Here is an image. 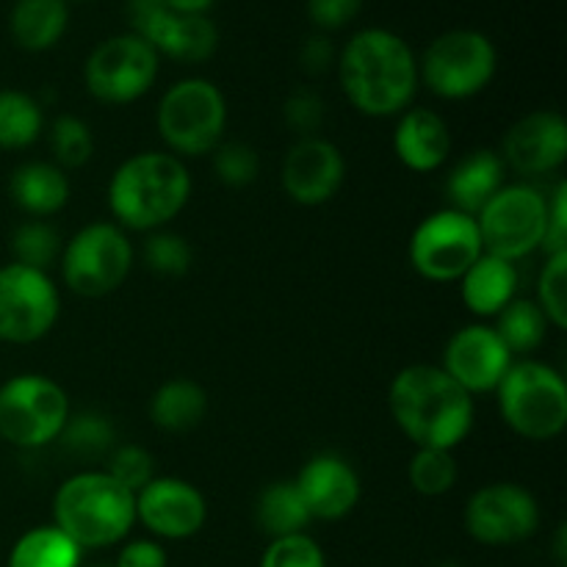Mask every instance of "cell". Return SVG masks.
<instances>
[{
	"label": "cell",
	"mask_w": 567,
	"mask_h": 567,
	"mask_svg": "<svg viewBox=\"0 0 567 567\" xmlns=\"http://www.w3.org/2000/svg\"><path fill=\"white\" fill-rule=\"evenodd\" d=\"M336 70L352 109L371 120H388L408 111L421 83L413 48L388 28L352 33L338 53Z\"/></svg>",
	"instance_id": "obj_1"
},
{
	"label": "cell",
	"mask_w": 567,
	"mask_h": 567,
	"mask_svg": "<svg viewBox=\"0 0 567 567\" xmlns=\"http://www.w3.org/2000/svg\"><path fill=\"white\" fill-rule=\"evenodd\" d=\"M388 410L415 449H454L471 435L474 396L465 393L441 365H404L388 388Z\"/></svg>",
	"instance_id": "obj_2"
},
{
	"label": "cell",
	"mask_w": 567,
	"mask_h": 567,
	"mask_svg": "<svg viewBox=\"0 0 567 567\" xmlns=\"http://www.w3.org/2000/svg\"><path fill=\"white\" fill-rule=\"evenodd\" d=\"M192 199V175L177 155L147 150L122 161L109 181V210L114 225L153 233L181 216Z\"/></svg>",
	"instance_id": "obj_3"
},
{
	"label": "cell",
	"mask_w": 567,
	"mask_h": 567,
	"mask_svg": "<svg viewBox=\"0 0 567 567\" xmlns=\"http://www.w3.org/2000/svg\"><path fill=\"white\" fill-rule=\"evenodd\" d=\"M53 526L81 551L120 546L136 526V493L105 471H78L53 493Z\"/></svg>",
	"instance_id": "obj_4"
},
{
	"label": "cell",
	"mask_w": 567,
	"mask_h": 567,
	"mask_svg": "<svg viewBox=\"0 0 567 567\" xmlns=\"http://www.w3.org/2000/svg\"><path fill=\"white\" fill-rule=\"evenodd\" d=\"M496 402L504 424L524 441H554L567 426V382L540 360H515L496 388Z\"/></svg>",
	"instance_id": "obj_5"
},
{
	"label": "cell",
	"mask_w": 567,
	"mask_h": 567,
	"mask_svg": "<svg viewBox=\"0 0 567 567\" xmlns=\"http://www.w3.org/2000/svg\"><path fill=\"white\" fill-rule=\"evenodd\" d=\"M155 127L166 153L177 158H203L225 138V94L208 78H183L161 94Z\"/></svg>",
	"instance_id": "obj_6"
},
{
	"label": "cell",
	"mask_w": 567,
	"mask_h": 567,
	"mask_svg": "<svg viewBox=\"0 0 567 567\" xmlns=\"http://www.w3.org/2000/svg\"><path fill=\"white\" fill-rule=\"evenodd\" d=\"M498 72V50L487 33L454 28L426 44L419 81L441 100H471L485 92Z\"/></svg>",
	"instance_id": "obj_7"
},
{
	"label": "cell",
	"mask_w": 567,
	"mask_h": 567,
	"mask_svg": "<svg viewBox=\"0 0 567 567\" xmlns=\"http://www.w3.org/2000/svg\"><path fill=\"white\" fill-rule=\"evenodd\" d=\"M136 264L131 238L114 221H89L61 247V280L72 293L100 299L125 286Z\"/></svg>",
	"instance_id": "obj_8"
},
{
	"label": "cell",
	"mask_w": 567,
	"mask_h": 567,
	"mask_svg": "<svg viewBox=\"0 0 567 567\" xmlns=\"http://www.w3.org/2000/svg\"><path fill=\"white\" fill-rule=\"evenodd\" d=\"M70 396L44 374H17L0 385V437L17 449H44L59 441L70 419Z\"/></svg>",
	"instance_id": "obj_9"
},
{
	"label": "cell",
	"mask_w": 567,
	"mask_h": 567,
	"mask_svg": "<svg viewBox=\"0 0 567 567\" xmlns=\"http://www.w3.org/2000/svg\"><path fill=\"white\" fill-rule=\"evenodd\" d=\"M474 219L485 252L518 264L543 247L546 194L529 183H504Z\"/></svg>",
	"instance_id": "obj_10"
},
{
	"label": "cell",
	"mask_w": 567,
	"mask_h": 567,
	"mask_svg": "<svg viewBox=\"0 0 567 567\" xmlns=\"http://www.w3.org/2000/svg\"><path fill=\"white\" fill-rule=\"evenodd\" d=\"M161 55L136 33L103 39L83 64V83L97 103L131 105L153 89Z\"/></svg>",
	"instance_id": "obj_11"
},
{
	"label": "cell",
	"mask_w": 567,
	"mask_h": 567,
	"mask_svg": "<svg viewBox=\"0 0 567 567\" xmlns=\"http://www.w3.org/2000/svg\"><path fill=\"white\" fill-rule=\"evenodd\" d=\"M482 252L476 219L454 208L424 216L408 244L410 266L430 282H457Z\"/></svg>",
	"instance_id": "obj_12"
},
{
	"label": "cell",
	"mask_w": 567,
	"mask_h": 567,
	"mask_svg": "<svg viewBox=\"0 0 567 567\" xmlns=\"http://www.w3.org/2000/svg\"><path fill=\"white\" fill-rule=\"evenodd\" d=\"M61 316V297L48 271L20 264L0 266V343L28 347L50 336Z\"/></svg>",
	"instance_id": "obj_13"
},
{
	"label": "cell",
	"mask_w": 567,
	"mask_h": 567,
	"mask_svg": "<svg viewBox=\"0 0 567 567\" xmlns=\"http://www.w3.org/2000/svg\"><path fill=\"white\" fill-rule=\"evenodd\" d=\"M465 532L487 548H509L532 540L540 529V504L515 482H491L471 493L463 513Z\"/></svg>",
	"instance_id": "obj_14"
},
{
	"label": "cell",
	"mask_w": 567,
	"mask_h": 567,
	"mask_svg": "<svg viewBox=\"0 0 567 567\" xmlns=\"http://www.w3.org/2000/svg\"><path fill=\"white\" fill-rule=\"evenodd\" d=\"M208 520V502L203 491L181 476H153L136 493V524L153 540H188L199 535Z\"/></svg>",
	"instance_id": "obj_15"
},
{
	"label": "cell",
	"mask_w": 567,
	"mask_h": 567,
	"mask_svg": "<svg viewBox=\"0 0 567 567\" xmlns=\"http://www.w3.org/2000/svg\"><path fill=\"white\" fill-rule=\"evenodd\" d=\"M515 363L513 352L504 347L493 324H465L449 338L443 349L441 369L471 396L496 393L504 374Z\"/></svg>",
	"instance_id": "obj_16"
},
{
	"label": "cell",
	"mask_w": 567,
	"mask_h": 567,
	"mask_svg": "<svg viewBox=\"0 0 567 567\" xmlns=\"http://www.w3.org/2000/svg\"><path fill=\"white\" fill-rule=\"evenodd\" d=\"M347 181V161L338 144L324 136H305L288 147L282 158V192L305 208H319L341 192Z\"/></svg>",
	"instance_id": "obj_17"
},
{
	"label": "cell",
	"mask_w": 567,
	"mask_h": 567,
	"mask_svg": "<svg viewBox=\"0 0 567 567\" xmlns=\"http://www.w3.org/2000/svg\"><path fill=\"white\" fill-rule=\"evenodd\" d=\"M502 161L520 177L559 172L567 161V122L559 111H532L509 125L502 142Z\"/></svg>",
	"instance_id": "obj_18"
},
{
	"label": "cell",
	"mask_w": 567,
	"mask_h": 567,
	"mask_svg": "<svg viewBox=\"0 0 567 567\" xmlns=\"http://www.w3.org/2000/svg\"><path fill=\"white\" fill-rule=\"evenodd\" d=\"M293 485L313 520H343L354 513L363 496V485L352 463L330 452L310 457L299 468Z\"/></svg>",
	"instance_id": "obj_19"
},
{
	"label": "cell",
	"mask_w": 567,
	"mask_h": 567,
	"mask_svg": "<svg viewBox=\"0 0 567 567\" xmlns=\"http://www.w3.org/2000/svg\"><path fill=\"white\" fill-rule=\"evenodd\" d=\"M393 153L410 172L430 175L441 169L452 155V131L437 111L410 105L399 114L396 131H393Z\"/></svg>",
	"instance_id": "obj_20"
},
{
	"label": "cell",
	"mask_w": 567,
	"mask_h": 567,
	"mask_svg": "<svg viewBox=\"0 0 567 567\" xmlns=\"http://www.w3.org/2000/svg\"><path fill=\"white\" fill-rule=\"evenodd\" d=\"M518 266L498 255L482 252L460 277V297L476 319H496L518 297Z\"/></svg>",
	"instance_id": "obj_21"
},
{
	"label": "cell",
	"mask_w": 567,
	"mask_h": 567,
	"mask_svg": "<svg viewBox=\"0 0 567 567\" xmlns=\"http://www.w3.org/2000/svg\"><path fill=\"white\" fill-rule=\"evenodd\" d=\"M504 177H507V166L496 150H471L446 175L449 208L476 216L485 208L487 199L504 186Z\"/></svg>",
	"instance_id": "obj_22"
},
{
	"label": "cell",
	"mask_w": 567,
	"mask_h": 567,
	"mask_svg": "<svg viewBox=\"0 0 567 567\" xmlns=\"http://www.w3.org/2000/svg\"><path fill=\"white\" fill-rule=\"evenodd\" d=\"M9 197L31 219H48L70 203V177L50 161H28L11 172Z\"/></svg>",
	"instance_id": "obj_23"
},
{
	"label": "cell",
	"mask_w": 567,
	"mask_h": 567,
	"mask_svg": "<svg viewBox=\"0 0 567 567\" xmlns=\"http://www.w3.org/2000/svg\"><path fill=\"white\" fill-rule=\"evenodd\" d=\"M150 48L181 64H203L219 48V28L208 14H169L150 37Z\"/></svg>",
	"instance_id": "obj_24"
},
{
	"label": "cell",
	"mask_w": 567,
	"mask_h": 567,
	"mask_svg": "<svg viewBox=\"0 0 567 567\" xmlns=\"http://www.w3.org/2000/svg\"><path fill=\"white\" fill-rule=\"evenodd\" d=\"M70 0H17L9 14V33L17 48L44 53L64 39Z\"/></svg>",
	"instance_id": "obj_25"
},
{
	"label": "cell",
	"mask_w": 567,
	"mask_h": 567,
	"mask_svg": "<svg viewBox=\"0 0 567 567\" xmlns=\"http://www.w3.org/2000/svg\"><path fill=\"white\" fill-rule=\"evenodd\" d=\"M208 415V393L199 382L177 380L164 382L150 399V421L161 432L183 435V432L197 430Z\"/></svg>",
	"instance_id": "obj_26"
},
{
	"label": "cell",
	"mask_w": 567,
	"mask_h": 567,
	"mask_svg": "<svg viewBox=\"0 0 567 567\" xmlns=\"http://www.w3.org/2000/svg\"><path fill=\"white\" fill-rule=\"evenodd\" d=\"M81 563V548L53 524L22 532L6 557V567H83Z\"/></svg>",
	"instance_id": "obj_27"
},
{
	"label": "cell",
	"mask_w": 567,
	"mask_h": 567,
	"mask_svg": "<svg viewBox=\"0 0 567 567\" xmlns=\"http://www.w3.org/2000/svg\"><path fill=\"white\" fill-rule=\"evenodd\" d=\"M255 520L264 529V535H269V540L299 535V532H305L313 524L293 480L271 482V485L260 491L258 502H255Z\"/></svg>",
	"instance_id": "obj_28"
},
{
	"label": "cell",
	"mask_w": 567,
	"mask_h": 567,
	"mask_svg": "<svg viewBox=\"0 0 567 567\" xmlns=\"http://www.w3.org/2000/svg\"><path fill=\"white\" fill-rule=\"evenodd\" d=\"M44 131V111L22 89H0V150H25Z\"/></svg>",
	"instance_id": "obj_29"
},
{
	"label": "cell",
	"mask_w": 567,
	"mask_h": 567,
	"mask_svg": "<svg viewBox=\"0 0 567 567\" xmlns=\"http://www.w3.org/2000/svg\"><path fill=\"white\" fill-rule=\"evenodd\" d=\"M493 330L498 332L504 347H507L515 358V354H529L543 347L548 332V321L546 316H543V310L537 308L535 299L515 297L513 302L496 316Z\"/></svg>",
	"instance_id": "obj_30"
},
{
	"label": "cell",
	"mask_w": 567,
	"mask_h": 567,
	"mask_svg": "<svg viewBox=\"0 0 567 567\" xmlns=\"http://www.w3.org/2000/svg\"><path fill=\"white\" fill-rule=\"evenodd\" d=\"M59 441L66 452L78 457H103L116 446V426L111 424L109 415L97 410H81V413H70Z\"/></svg>",
	"instance_id": "obj_31"
},
{
	"label": "cell",
	"mask_w": 567,
	"mask_h": 567,
	"mask_svg": "<svg viewBox=\"0 0 567 567\" xmlns=\"http://www.w3.org/2000/svg\"><path fill=\"white\" fill-rule=\"evenodd\" d=\"M61 241L59 230L53 225H48L44 219H28L11 233V258L14 264L28 266V269H39L48 271L55 260L61 258Z\"/></svg>",
	"instance_id": "obj_32"
},
{
	"label": "cell",
	"mask_w": 567,
	"mask_h": 567,
	"mask_svg": "<svg viewBox=\"0 0 567 567\" xmlns=\"http://www.w3.org/2000/svg\"><path fill=\"white\" fill-rule=\"evenodd\" d=\"M410 487L421 496H446L460 480V463L449 449H415L408 465Z\"/></svg>",
	"instance_id": "obj_33"
},
{
	"label": "cell",
	"mask_w": 567,
	"mask_h": 567,
	"mask_svg": "<svg viewBox=\"0 0 567 567\" xmlns=\"http://www.w3.org/2000/svg\"><path fill=\"white\" fill-rule=\"evenodd\" d=\"M50 153L61 169H81L94 155V133L81 116L61 114L50 122Z\"/></svg>",
	"instance_id": "obj_34"
},
{
	"label": "cell",
	"mask_w": 567,
	"mask_h": 567,
	"mask_svg": "<svg viewBox=\"0 0 567 567\" xmlns=\"http://www.w3.org/2000/svg\"><path fill=\"white\" fill-rule=\"evenodd\" d=\"M142 260L153 275L158 277H183L192 269V244L181 236V233H172L166 227L161 230L147 233L142 244Z\"/></svg>",
	"instance_id": "obj_35"
},
{
	"label": "cell",
	"mask_w": 567,
	"mask_h": 567,
	"mask_svg": "<svg viewBox=\"0 0 567 567\" xmlns=\"http://www.w3.org/2000/svg\"><path fill=\"white\" fill-rule=\"evenodd\" d=\"M535 302L546 316L548 327L567 330V252L546 255V266L537 277Z\"/></svg>",
	"instance_id": "obj_36"
},
{
	"label": "cell",
	"mask_w": 567,
	"mask_h": 567,
	"mask_svg": "<svg viewBox=\"0 0 567 567\" xmlns=\"http://www.w3.org/2000/svg\"><path fill=\"white\" fill-rule=\"evenodd\" d=\"M214 175L227 188H244L258 181L260 158L258 150L247 142H221L214 150Z\"/></svg>",
	"instance_id": "obj_37"
},
{
	"label": "cell",
	"mask_w": 567,
	"mask_h": 567,
	"mask_svg": "<svg viewBox=\"0 0 567 567\" xmlns=\"http://www.w3.org/2000/svg\"><path fill=\"white\" fill-rule=\"evenodd\" d=\"M258 567H327V554L308 532H299L269 540Z\"/></svg>",
	"instance_id": "obj_38"
},
{
	"label": "cell",
	"mask_w": 567,
	"mask_h": 567,
	"mask_svg": "<svg viewBox=\"0 0 567 567\" xmlns=\"http://www.w3.org/2000/svg\"><path fill=\"white\" fill-rule=\"evenodd\" d=\"M105 474L120 482L122 487H127L131 493H138L155 476V460L138 443H122V446L111 449Z\"/></svg>",
	"instance_id": "obj_39"
},
{
	"label": "cell",
	"mask_w": 567,
	"mask_h": 567,
	"mask_svg": "<svg viewBox=\"0 0 567 567\" xmlns=\"http://www.w3.org/2000/svg\"><path fill=\"white\" fill-rule=\"evenodd\" d=\"M282 116H286L288 127L299 133V138L319 136V127L324 125L327 105L319 92H313L308 86H299L297 92L288 94L286 105H282Z\"/></svg>",
	"instance_id": "obj_40"
},
{
	"label": "cell",
	"mask_w": 567,
	"mask_h": 567,
	"mask_svg": "<svg viewBox=\"0 0 567 567\" xmlns=\"http://www.w3.org/2000/svg\"><path fill=\"white\" fill-rule=\"evenodd\" d=\"M365 0H308V17L319 33L341 31L358 20Z\"/></svg>",
	"instance_id": "obj_41"
},
{
	"label": "cell",
	"mask_w": 567,
	"mask_h": 567,
	"mask_svg": "<svg viewBox=\"0 0 567 567\" xmlns=\"http://www.w3.org/2000/svg\"><path fill=\"white\" fill-rule=\"evenodd\" d=\"M546 238H543V252L557 255L567 252V183L559 181L551 197H546Z\"/></svg>",
	"instance_id": "obj_42"
},
{
	"label": "cell",
	"mask_w": 567,
	"mask_h": 567,
	"mask_svg": "<svg viewBox=\"0 0 567 567\" xmlns=\"http://www.w3.org/2000/svg\"><path fill=\"white\" fill-rule=\"evenodd\" d=\"M111 567H169V554L161 540L138 537V540L120 543V551Z\"/></svg>",
	"instance_id": "obj_43"
},
{
	"label": "cell",
	"mask_w": 567,
	"mask_h": 567,
	"mask_svg": "<svg viewBox=\"0 0 567 567\" xmlns=\"http://www.w3.org/2000/svg\"><path fill=\"white\" fill-rule=\"evenodd\" d=\"M338 61V50L332 44V39L327 33H310L308 39L299 48V66L302 72H308L310 78H319L324 72H330Z\"/></svg>",
	"instance_id": "obj_44"
},
{
	"label": "cell",
	"mask_w": 567,
	"mask_h": 567,
	"mask_svg": "<svg viewBox=\"0 0 567 567\" xmlns=\"http://www.w3.org/2000/svg\"><path fill=\"white\" fill-rule=\"evenodd\" d=\"M216 0H164V6L175 14H208Z\"/></svg>",
	"instance_id": "obj_45"
},
{
	"label": "cell",
	"mask_w": 567,
	"mask_h": 567,
	"mask_svg": "<svg viewBox=\"0 0 567 567\" xmlns=\"http://www.w3.org/2000/svg\"><path fill=\"white\" fill-rule=\"evenodd\" d=\"M554 559H557L559 567L567 565V526L559 524L557 535H554Z\"/></svg>",
	"instance_id": "obj_46"
},
{
	"label": "cell",
	"mask_w": 567,
	"mask_h": 567,
	"mask_svg": "<svg viewBox=\"0 0 567 567\" xmlns=\"http://www.w3.org/2000/svg\"><path fill=\"white\" fill-rule=\"evenodd\" d=\"M432 567H463V565L454 563V559H443V563H437V565H432Z\"/></svg>",
	"instance_id": "obj_47"
},
{
	"label": "cell",
	"mask_w": 567,
	"mask_h": 567,
	"mask_svg": "<svg viewBox=\"0 0 567 567\" xmlns=\"http://www.w3.org/2000/svg\"><path fill=\"white\" fill-rule=\"evenodd\" d=\"M92 567H111V565H92Z\"/></svg>",
	"instance_id": "obj_48"
},
{
	"label": "cell",
	"mask_w": 567,
	"mask_h": 567,
	"mask_svg": "<svg viewBox=\"0 0 567 567\" xmlns=\"http://www.w3.org/2000/svg\"><path fill=\"white\" fill-rule=\"evenodd\" d=\"M78 3H89V0H78Z\"/></svg>",
	"instance_id": "obj_49"
}]
</instances>
